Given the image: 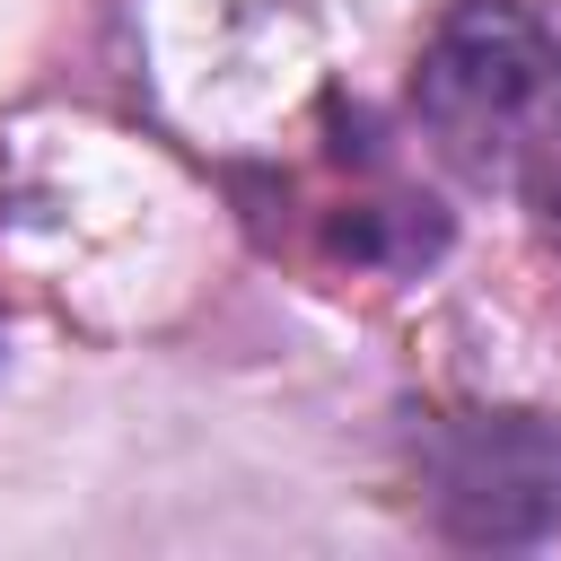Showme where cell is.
I'll list each match as a JSON object with an SVG mask.
<instances>
[{
    "mask_svg": "<svg viewBox=\"0 0 561 561\" xmlns=\"http://www.w3.org/2000/svg\"><path fill=\"white\" fill-rule=\"evenodd\" d=\"M430 517L456 543H543L561 526V421L465 412L430 438Z\"/></svg>",
    "mask_w": 561,
    "mask_h": 561,
    "instance_id": "2",
    "label": "cell"
},
{
    "mask_svg": "<svg viewBox=\"0 0 561 561\" xmlns=\"http://www.w3.org/2000/svg\"><path fill=\"white\" fill-rule=\"evenodd\" d=\"M438 219H421L412 202H368V210H351L342 228H333V245L351 254V263H421V254H438Z\"/></svg>",
    "mask_w": 561,
    "mask_h": 561,
    "instance_id": "3",
    "label": "cell"
},
{
    "mask_svg": "<svg viewBox=\"0 0 561 561\" xmlns=\"http://www.w3.org/2000/svg\"><path fill=\"white\" fill-rule=\"evenodd\" d=\"M412 114L465 184H526L561 149V35L526 0H456L421 44Z\"/></svg>",
    "mask_w": 561,
    "mask_h": 561,
    "instance_id": "1",
    "label": "cell"
},
{
    "mask_svg": "<svg viewBox=\"0 0 561 561\" xmlns=\"http://www.w3.org/2000/svg\"><path fill=\"white\" fill-rule=\"evenodd\" d=\"M535 219H543V237L561 245V167H535Z\"/></svg>",
    "mask_w": 561,
    "mask_h": 561,
    "instance_id": "4",
    "label": "cell"
}]
</instances>
